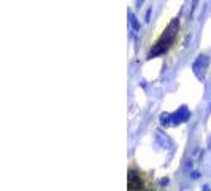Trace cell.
<instances>
[{
    "label": "cell",
    "instance_id": "6da1fadb",
    "mask_svg": "<svg viewBox=\"0 0 211 191\" xmlns=\"http://www.w3.org/2000/svg\"><path fill=\"white\" fill-rule=\"evenodd\" d=\"M178 29H180V21L173 19L172 22L168 24L167 30L162 34V37L156 42V45L152 46V50L148 53V58H156V56H159V54H164L168 48L172 46V43L175 42V37L178 34Z\"/></svg>",
    "mask_w": 211,
    "mask_h": 191
},
{
    "label": "cell",
    "instance_id": "7a4b0ae2",
    "mask_svg": "<svg viewBox=\"0 0 211 191\" xmlns=\"http://www.w3.org/2000/svg\"><path fill=\"white\" fill-rule=\"evenodd\" d=\"M208 66H209V56H206V54H200L198 58L194 61L192 70H194V73L197 75V78H202L205 75Z\"/></svg>",
    "mask_w": 211,
    "mask_h": 191
},
{
    "label": "cell",
    "instance_id": "3957f363",
    "mask_svg": "<svg viewBox=\"0 0 211 191\" xmlns=\"http://www.w3.org/2000/svg\"><path fill=\"white\" fill-rule=\"evenodd\" d=\"M189 116H191L189 108L186 107V105H183V107H180V108H178L175 113L172 115V123H173V124L184 123V121H187V119H189Z\"/></svg>",
    "mask_w": 211,
    "mask_h": 191
},
{
    "label": "cell",
    "instance_id": "277c9868",
    "mask_svg": "<svg viewBox=\"0 0 211 191\" xmlns=\"http://www.w3.org/2000/svg\"><path fill=\"white\" fill-rule=\"evenodd\" d=\"M135 189H141V180L140 175L136 174V170L129 172V191H135Z\"/></svg>",
    "mask_w": 211,
    "mask_h": 191
},
{
    "label": "cell",
    "instance_id": "5b68a950",
    "mask_svg": "<svg viewBox=\"0 0 211 191\" xmlns=\"http://www.w3.org/2000/svg\"><path fill=\"white\" fill-rule=\"evenodd\" d=\"M156 140L162 148H170L172 147V140H170L165 134H162V131H156Z\"/></svg>",
    "mask_w": 211,
    "mask_h": 191
},
{
    "label": "cell",
    "instance_id": "8992f818",
    "mask_svg": "<svg viewBox=\"0 0 211 191\" xmlns=\"http://www.w3.org/2000/svg\"><path fill=\"white\" fill-rule=\"evenodd\" d=\"M129 22H130V26H132L133 30L140 29V22H138V19H136V16L133 13H129Z\"/></svg>",
    "mask_w": 211,
    "mask_h": 191
},
{
    "label": "cell",
    "instance_id": "52a82bcc",
    "mask_svg": "<svg viewBox=\"0 0 211 191\" xmlns=\"http://www.w3.org/2000/svg\"><path fill=\"white\" fill-rule=\"evenodd\" d=\"M159 119H160V124H162V126L172 124V115H168V113H162Z\"/></svg>",
    "mask_w": 211,
    "mask_h": 191
},
{
    "label": "cell",
    "instance_id": "ba28073f",
    "mask_svg": "<svg viewBox=\"0 0 211 191\" xmlns=\"http://www.w3.org/2000/svg\"><path fill=\"white\" fill-rule=\"evenodd\" d=\"M159 183H160V186H165L167 183H168V178H160V182H159Z\"/></svg>",
    "mask_w": 211,
    "mask_h": 191
},
{
    "label": "cell",
    "instance_id": "9c48e42d",
    "mask_svg": "<svg viewBox=\"0 0 211 191\" xmlns=\"http://www.w3.org/2000/svg\"><path fill=\"white\" fill-rule=\"evenodd\" d=\"M149 16H151V10H148V13H146V21H149Z\"/></svg>",
    "mask_w": 211,
    "mask_h": 191
},
{
    "label": "cell",
    "instance_id": "30bf717a",
    "mask_svg": "<svg viewBox=\"0 0 211 191\" xmlns=\"http://www.w3.org/2000/svg\"><path fill=\"white\" fill-rule=\"evenodd\" d=\"M202 191H209V186L208 185H203V189H202Z\"/></svg>",
    "mask_w": 211,
    "mask_h": 191
},
{
    "label": "cell",
    "instance_id": "8fae6325",
    "mask_svg": "<svg viewBox=\"0 0 211 191\" xmlns=\"http://www.w3.org/2000/svg\"><path fill=\"white\" fill-rule=\"evenodd\" d=\"M209 145H211V143H209Z\"/></svg>",
    "mask_w": 211,
    "mask_h": 191
}]
</instances>
